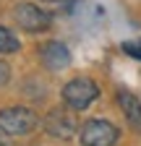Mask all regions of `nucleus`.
<instances>
[{"mask_svg":"<svg viewBox=\"0 0 141 146\" xmlns=\"http://www.w3.org/2000/svg\"><path fill=\"white\" fill-rule=\"evenodd\" d=\"M37 115L29 107H5L0 110V131L5 136H26L37 128Z\"/></svg>","mask_w":141,"mask_h":146,"instance_id":"obj_1","label":"nucleus"},{"mask_svg":"<svg viewBox=\"0 0 141 146\" xmlns=\"http://www.w3.org/2000/svg\"><path fill=\"white\" fill-rule=\"evenodd\" d=\"M99 97V89L92 78H73V81H68L63 86V102L70 107V110H86L94 99Z\"/></svg>","mask_w":141,"mask_h":146,"instance_id":"obj_2","label":"nucleus"},{"mask_svg":"<svg viewBox=\"0 0 141 146\" xmlns=\"http://www.w3.org/2000/svg\"><path fill=\"white\" fill-rule=\"evenodd\" d=\"M120 131L107 120H86L81 125V146H115Z\"/></svg>","mask_w":141,"mask_h":146,"instance_id":"obj_3","label":"nucleus"},{"mask_svg":"<svg viewBox=\"0 0 141 146\" xmlns=\"http://www.w3.org/2000/svg\"><path fill=\"white\" fill-rule=\"evenodd\" d=\"M13 18H16V24H19L24 31H29V34L45 31L52 24L50 11H42L39 5H34V3H19L13 8Z\"/></svg>","mask_w":141,"mask_h":146,"instance_id":"obj_4","label":"nucleus"},{"mask_svg":"<svg viewBox=\"0 0 141 146\" xmlns=\"http://www.w3.org/2000/svg\"><path fill=\"white\" fill-rule=\"evenodd\" d=\"M45 131L52 138H73L76 136V120L65 107H55L45 117Z\"/></svg>","mask_w":141,"mask_h":146,"instance_id":"obj_5","label":"nucleus"},{"mask_svg":"<svg viewBox=\"0 0 141 146\" xmlns=\"http://www.w3.org/2000/svg\"><path fill=\"white\" fill-rule=\"evenodd\" d=\"M39 60L50 70H63V68L70 65V52H68V47L63 42H55V39H52V42H45L39 47Z\"/></svg>","mask_w":141,"mask_h":146,"instance_id":"obj_6","label":"nucleus"},{"mask_svg":"<svg viewBox=\"0 0 141 146\" xmlns=\"http://www.w3.org/2000/svg\"><path fill=\"white\" fill-rule=\"evenodd\" d=\"M118 104L123 110V115H126V120L131 123L133 131H141V102L131 94V91H118Z\"/></svg>","mask_w":141,"mask_h":146,"instance_id":"obj_7","label":"nucleus"},{"mask_svg":"<svg viewBox=\"0 0 141 146\" xmlns=\"http://www.w3.org/2000/svg\"><path fill=\"white\" fill-rule=\"evenodd\" d=\"M21 50V42L11 29L0 26V55H11V52H19Z\"/></svg>","mask_w":141,"mask_h":146,"instance_id":"obj_8","label":"nucleus"},{"mask_svg":"<svg viewBox=\"0 0 141 146\" xmlns=\"http://www.w3.org/2000/svg\"><path fill=\"white\" fill-rule=\"evenodd\" d=\"M123 52L131 55V58L141 60V39H128V42H123Z\"/></svg>","mask_w":141,"mask_h":146,"instance_id":"obj_9","label":"nucleus"},{"mask_svg":"<svg viewBox=\"0 0 141 146\" xmlns=\"http://www.w3.org/2000/svg\"><path fill=\"white\" fill-rule=\"evenodd\" d=\"M8 78H11V68H8V63L0 60V86L8 84Z\"/></svg>","mask_w":141,"mask_h":146,"instance_id":"obj_10","label":"nucleus"},{"mask_svg":"<svg viewBox=\"0 0 141 146\" xmlns=\"http://www.w3.org/2000/svg\"><path fill=\"white\" fill-rule=\"evenodd\" d=\"M0 146H5V136H3V131H0Z\"/></svg>","mask_w":141,"mask_h":146,"instance_id":"obj_11","label":"nucleus"}]
</instances>
